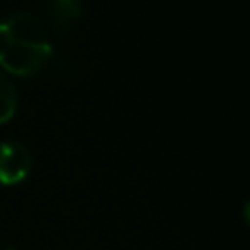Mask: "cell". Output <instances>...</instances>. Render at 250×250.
<instances>
[{"label": "cell", "mask_w": 250, "mask_h": 250, "mask_svg": "<svg viewBox=\"0 0 250 250\" xmlns=\"http://www.w3.org/2000/svg\"><path fill=\"white\" fill-rule=\"evenodd\" d=\"M31 170V152L20 141L8 139L0 143V182L18 184Z\"/></svg>", "instance_id": "7a4b0ae2"}, {"label": "cell", "mask_w": 250, "mask_h": 250, "mask_svg": "<svg viewBox=\"0 0 250 250\" xmlns=\"http://www.w3.org/2000/svg\"><path fill=\"white\" fill-rule=\"evenodd\" d=\"M10 250H12V248H10Z\"/></svg>", "instance_id": "5b68a950"}, {"label": "cell", "mask_w": 250, "mask_h": 250, "mask_svg": "<svg viewBox=\"0 0 250 250\" xmlns=\"http://www.w3.org/2000/svg\"><path fill=\"white\" fill-rule=\"evenodd\" d=\"M18 105V92L12 78L0 68V123L8 121L16 113Z\"/></svg>", "instance_id": "277c9868"}, {"label": "cell", "mask_w": 250, "mask_h": 250, "mask_svg": "<svg viewBox=\"0 0 250 250\" xmlns=\"http://www.w3.org/2000/svg\"><path fill=\"white\" fill-rule=\"evenodd\" d=\"M82 2L78 0H55L47 4L49 25L57 33H66L82 14Z\"/></svg>", "instance_id": "3957f363"}, {"label": "cell", "mask_w": 250, "mask_h": 250, "mask_svg": "<svg viewBox=\"0 0 250 250\" xmlns=\"http://www.w3.org/2000/svg\"><path fill=\"white\" fill-rule=\"evenodd\" d=\"M51 55L43 20L27 10H12L0 18V68L27 76L37 72Z\"/></svg>", "instance_id": "6da1fadb"}]
</instances>
